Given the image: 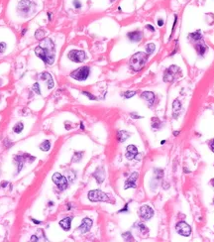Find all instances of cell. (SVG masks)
<instances>
[{
  "instance_id": "obj_45",
  "label": "cell",
  "mask_w": 214,
  "mask_h": 242,
  "mask_svg": "<svg viewBox=\"0 0 214 242\" xmlns=\"http://www.w3.org/2000/svg\"><path fill=\"white\" fill-rule=\"evenodd\" d=\"M211 185H212L213 187H214V179H212V180H211Z\"/></svg>"
},
{
  "instance_id": "obj_12",
  "label": "cell",
  "mask_w": 214,
  "mask_h": 242,
  "mask_svg": "<svg viewBox=\"0 0 214 242\" xmlns=\"http://www.w3.org/2000/svg\"><path fill=\"white\" fill-rule=\"evenodd\" d=\"M137 155H138L137 147L134 146V145H129V146H127L125 156H126V158L128 159V160H133V159L136 158Z\"/></svg>"
},
{
  "instance_id": "obj_23",
  "label": "cell",
  "mask_w": 214,
  "mask_h": 242,
  "mask_svg": "<svg viewBox=\"0 0 214 242\" xmlns=\"http://www.w3.org/2000/svg\"><path fill=\"white\" fill-rule=\"evenodd\" d=\"M135 227H137L138 229L140 230V232H141L142 234H147L149 232V229L148 228L146 227V226H145L144 224H143V223H141V222H139V223H137V224H135Z\"/></svg>"
},
{
  "instance_id": "obj_36",
  "label": "cell",
  "mask_w": 214,
  "mask_h": 242,
  "mask_svg": "<svg viewBox=\"0 0 214 242\" xmlns=\"http://www.w3.org/2000/svg\"><path fill=\"white\" fill-rule=\"evenodd\" d=\"M5 48H6L5 44H4V43H0V53L4 52V50H5Z\"/></svg>"
},
{
  "instance_id": "obj_40",
  "label": "cell",
  "mask_w": 214,
  "mask_h": 242,
  "mask_svg": "<svg viewBox=\"0 0 214 242\" xmlns=\"http://www.w3.org/2000/svg\"><path fill=\"white\" fill-rule=\"evenodd\" d=\"M38 240H39V239H38L35 235H33V236L31 237V241H38Z\"/></svg>"
},
{
  "instance_id": "obj_21",
  "label": "cell",
  "mask_w": 214,
  "mask_h": 242,
  "mask_svg": "<svg viewBox=\"0 0 214 242\" xmlns=\"http://www.w3.org/2000/svg\"><path fill=\"white\" fill-rule=\"evenodd\" d=\"M129 137H130V134H129L127 131H124V130H120V131L117 132V140L119 141L120 143L125 142V141H126Z\"/></svg>"
},
{
  "instance_id": "obj_11",
  "label": "cell",
  "mask_w": 214,
  "mask_h": 242,
  "mask_svg": "<svg viewBox=\"0 0 214 242\" xmlns=\"http://www.w3.org/2000/svg\"><path fill=\"white\" fill-rule=\"evenodd\" d=\"M92 224H93L92 219L88 218V217H85V218L82 219L81 224L79 226L77 230H79L80 233H86V232H88L89 230L91 229V227H92Z\"/></svg>"
},
{
  "instance_id": "obj_30",
  "label": "cell",
  "mask_w": 214,
  "mask_h": 242,
  "mask_svg": "<svg viewBox=\"0 0 214 242\" xmlns=\"http://www.w3.org/2000/svg\"><path fill=\"white\" fill-rule=\"evenodd\" d=\"M82 155H83V153H79V152H77V153H74L72 162H79V161H80V159H81Z\"/></svg>"
},
{
  "instance_id": "obj_8",
  "label": "cell",
  "mask_w": 214,
  "mask_h": 242,
  "mask_svg": "<svg viewBox=\"0 0 214 242\" xmlns=\"http://www.w3.org/2000/svg\"><path fill=\"white\" fill-rule=\"evenodd\" d=\"M175 230L179 235L184 237H188L191 234V227L184 221H179L175 225Z\"/></svg>"
},
{
  "instance_id": "obj_2",
  "label": "cell",
  "mask_w": 214,
  "mask_h": 242,
  "mask_svg": "<svg viewBox=\"0 0 214 242\" xmlns=\"http://www.w3.org/2000/svg\"><path fill=\"white\" fill-rule=\"evenodd\" d=\"M35 54L37 57L43 60L44 63L47 65H53L55 62V50L53 51L48 48H43L41 46H38L35 48Z\"/></svg>"
},
{
  "instance_id": "obj_24",
  "label": "cell",
  "mask_w": 214,
  "mask_h": 242,
  "mask_svg": "<svg viewBox=\"0 0 214 242\" xmlns=\"http://www.w3.org/2000/svg\"><path fill=\"white\" fill-rule=\"evenodd\" d=\"M40 149H41L42 151H44V152L49 151V150L51 149V143H50V141H49V140L44 141V142L42 143L41 145H40Z\"/></svg>"
},
{
  "instance_id": "obj_27",
  "label": "cell",
  "mask_w": 214,
  "mask_h": 242,
  "mask_svg": "<svg viewBox=\"0 0 214 242\" xmlns=\"http://www.w3.org/2000/svg\"><path fill=\"white\" fill-rule=\"evenodd\" d=\"M160 121L159 118L157 117L152 118V127H154L155 129H158L160 128Z\"/></svg>"
},
{
  "instance_id": "obj_42",
  "label": "cell",
  "mask_w": 214,
  "mask_h": 242,
  "mask_svg": "<svg viewBox=\"0 0 214 242\" xmlns=\"http://www.w3.org/2000/svg\"><path fill=\"white\" fill-rule=\"evenodd\" d=\"M32 220L34 221V223H36V224H40V223H41V221H39V220H36V219H34V218H32Z\"/></svg>"
},
{
  "instance_id": "obj_47",
  "label": "cell",
  "mask_w": 214,
  "mask_h": 242,
  "mask_svg": "<svg viewBox=\"0 0 214 242\" xmlns=\"http://www.w3.org/2000/svg\"><path fill=\"white\" fill-rule=\"evenodd\" d=\"M213 203H214V199H213Z\"/></svg>"
},
{
  "instance_id": "obj_32",
  "label": "cell",
  "mask_w": 214,
  "mask_h": 242,
  "mask_svg": "<svg viewBox=\"0 0 214 242\" xmlns=\"http://www.w3.org/2000/svg\"><path fill=\"white\" fill-rule=\"evenodd\" d=\"M33 90L35 91L37 94H41V90H40V86H39V84L38 82H36V84H33Z\"/></svg>"
},
{
  "instance_id": "obj_35",
  "label": "cell",
  "mask_w": 214,
  "mask_h": 242,
  "mask_svg": "<svg viewBox=\"0 0 214 242\" xmlns=\"http://www.w3.org/2000/svg\"><path fill=\"white\" fill-rule=\"evenodd\" d=\"M73 6H74L77 9H79V8H81V3H80L79 0H74V1H73Z\"/></svg>"
},
{
  "instance_id": "obj_16",
  "label": "cell",
  "mask_w": 214,
  "mask_h": 242,
  "mask_svg": "<svg viewBox=\"0 0 214 242\" xmlns=\"http://www.w3.org/2000/svg\"><path fill=\"white\" fill-rule=\"evenodd\" d=\"M127 37L131 42H140L142 40V32L140 31H133L127 34Z\"/></svg>"
},
{
  "instance_id": "obj_34",
  "label": "cell",
  "mask_w": 214,
  "mask_h": 242,
  "mask_svg": "<svg viewBox=\"0 0 214 242\" xmlns=\"http://www.w3.org/2000/svg\"><path fill=\"white\" fill-rule=\"evenodd\" d=\"M82 94L86 95L89 98V99H91V100H95V99H96V97H95V96H93L92 94H91V93H89V92H86V91H83V92H82Z\"/></svg>"
},
{
  "instance_id": "obj_22",
  "label": "cell",
  "mask_w": 214,
  "mask_h": 242,
  "mask_svg": "<svg viewBox=\"0 0 214 242\" xmlns=\"http://www.w3.org/2000/svg\"><path fill=\"white\" fill-rule=\"evenodd\" d=\"M189 38H190L192 41H200L202 36H201L200 31H196V32H193V33H191V34H189Z\"/></svg>"
},
{
  "instance_id": "obj_18",
  "label": "cell",
  "mask_w": 214,
  "mask_h": 242,
  "mask_svg": "<svg viewBox=\"0 0 214 242\" xmlns=\"http://www.w3.org/2000/svg\"><path fill=\"white\" fill-rule=\"evenodd\" d=\"M30 3H29L28 0H23L22 2H20L19 4V11H21L22 13H24V14H27V13L30 11Z\"/></svg>"
},
{
  "instance_id": "obj_14",
  "label": "cell",
  "mask_w": 214,
  "mask_h": 242,
  "mask_svg": "<svg viewBox=\"0 0 214 242\" xmlns=\"http://www.w3.org/2000/svg\"><path fill=\"white\" fill-rule=\"evenodd\" d=\"M181 107H182V105L178 99H175V101H173V118L177 119V118L178 117V115H179L180 112H181Z\"/></svg>"
},
{
  "instance_id": "obj_3",
  "label": "cell",
  "mask_w": 214,
  "mask_h": 242,
  "mask_svg": "<svg viewBox=\"0 0 214 242\" xmlns=\"http://www.w3.org/2000/svg\"><path fill=\"white\" fill-rule=\"evenodd\" d=\"M87 198L90 201L97 203V201H105V203H112V201L109 198L108 194L100 190H89L87 194Z\"/></svg>"
},
{
  "instance_id": "obj_43",
  "label": "cell",
  "mask_w": 214,
  "mask_h": 242,
  "mask_svg": "<svg viewBox=\"0 0 214 242\" xmlns=\"http://www.w3.org/2000/svg\"><path fill=\"white\" fill-rule=\"evenodd\" d=\"M6 186H7V181H3V183L1 184V187H2V188L6 187Z\"/></svg>"
},
{
  "instance_id": "obj_20",
  "label": "cell",
  "mask_w": 214,
  "mask_h": 242,
  "mask_svg": "<svg viewBox=\"0 0 214 242\" xmlns=\"http://www.w3.org/2000/svg\"><path fill=\"white\" fill-rule=\"evenodd\" d=\"M41 78L44 80H47V84H48V87L49 88H53L54 87V80L52 77V75H50L49 73H43L41 75Z\"/></svg>"
},
{
  "instance_id": "obj_1",
  "label": "cell",
  "mask_w": 214,
  "mask_h": 242,
  "mask_svg": "<svg viewBox=\"0 0 214 242\" xmlns=\"http://www.w3.org/2000/svg\"><path fill=\"white\" fill-rule=\"evenodd\" d=\"M148 54L144 52H138L134 54L132 58L130 59V68L134 71H139L144 68L146 65L147 60H148Z\"/></svg>"
},
{
  "instance_id": "obj_13",
  "label": "cell",
  "mask_w": 214,
  "mask_h": 242,
  "mask_svg": "<svg viewBox=\"0 0 214 242\" xmlns=\"http://www.w3.org/2000/svg\"><path fill=\"white\" fill-rule=\"evenodd\" d=\"M141 97L148 102L149 106H152V105L154 104V102H155V100H156V96L153 92H152V91H144V92H142Z\"/></svg>"
},
{
  "instance_id": "obj_7",
  "label": "cell",
  "mask_w": 214,
  "mask_h": 242,
  "mask_svg": "<svg viewBox=\"0 0 214 242\" xmlns=\"http://www.w3.org/2000/svg\"><path fill=\"white\" fill-rule=\"evenodd\" d=\"M68 58L74 63H82L86 59V54L81 50H71L68 53Z\"/></svg>"
},
{
  "instance_id": "obj_46",
  "label": "cell",
  "mask_w": 214,
  "mask_h": 242,
  "mask_svg": "<svg viewBox=\"0 0 214 242\" xmlns=\"http://www.w3.org/2000/svg\"><path fill=\"white\" fill-rule=\"evenodd\" d=\"M80 126H81V129H84V127H83V124H82V123H81V124H80Z\"/></svg>"
},
{
  "instance_id": "obj_29",
  "label": "cell",
  "mask_w": 214,
  "mask_h": 242,
  "mask_svg": "<svg viewBox=\"0 0 214 242\" xmlns=\"http://www.w3.org/2000/svg\"><path fill=\"white\" fill-rule=\"evenodd\" d=\"M44 36H45V32H44L43 30H38L37 32H36V34H35V37L37 38L38 40L43 39Z\"/></svg>"
},
{
  "instance_id": "obj_9",
  "label": "cell",
  "mask_w": 214,
  "mask_h": 242,
  "mask_svg": "<svg viewBox=\"0 0 214 242\" xmlns=\"http://www.w3.org/2000/svg\"><path fill=\"white\" fill-rule=\"evenodd\" d=\"M139 215L144 220H149L154 216V210L150 205H144L140 207L139 209Z\"/></svg>"
},
{
  "instance_id": "obj_15",
  "label": "cell",
  "mask_w": 214,
  "mask_h": 242,
  "mask_svg": "<svg viewBox=\"0 0 214 242\" xmlns=\"http://www.w3.org/2000/svg\"><path fill=\"white\" fill-rule=\"evenodd\" d=\"M92 176L94 177V179L96 180V181L98 184H101L102 181H104V178H105V174H104V170L102 168H97L95 170V172L92 174Z\"/></svg>"
},
{
  "instance_id": "obj_39",
  "label": "cell",
  "mask_w": 214,
  "mask_h": 242,
  "mask_svg": "<svg viewBox=\"0 0 214 242\" xmlns=\"http://www.w3.org/2000/svg\"><path fill=\"white\" fill-rule=\"evenodd\" d=\"M209 146H210V149H211V151H212L213 153H214V139H213V140H212V141H211V142H210V145H209Z\"/></svg>"
},
{
  "instance_id": "obj_44",
  "label": "cell",
  "mask_w": 214,
  "mask_h": 242,
  "mask_svg": "<svg viewBox=\"0 0 214 242\" xmlns=\"http://www.w3.org/2000/svg\"><path fill=\"white\" fill-rule=\"evenodd\" d=\"M178 133H179V131H177V132H173V135H175V136H177V134H178Z\"/></svg>"
},
{
  "instance_id": "obj_28",
  "label": "cell",
  "mask_w": 214,
  "mask_h": 242,
  "mask_svg": "<svg viewBox=\"0 0 214 242\" xmlns=\"http://www.w3.org/2000/svg\"><path fill=\"white\" fill-rule=\"evenodd\" d=\"M122 236H123V238H124V240H126V241H132L133 240V237H132V235H131V232H125V233L122 234Z\"/></svg>"
},
{
  "instance_id": "obj_19",
  "label": "cell",
  "mask_w": 214,
  "mask_h": 242,
  "mask_svg": "<svg viewBox=\"0 0 214 242\" xmlns=\"http://www.w3.org/2000/svg\"><path fill=\"white\" fill-rule=\"evenodd\" d=\"M197 42L198 43L195 45V49H196V51H197V54L199 56H203L207 50V47L205 46V44L201 41V40H200V41H197Z\"/></svg>"
},
{
  "instance_id": "obj_10",
  "label": "cell",
  "mask_w": 214,
  "mask_h": 242,
  "mask_svg": "<svg viewBox=\"0 0 214 242\" xmlns=\"http://www.w3.org/2000/svg\"><path fill=\"white\" fill-rule=\"evenodd\" d=\"M138 178H139V173H137V172H134V173L131 174L130 177H129V178L127 179V181H125L124 189L127 190V189H130V188L136 189V188H137Z\"/></svg>"
},
{
  "instance_id": "obj_38",
  "label": "cell",
  "mask_w": 214,
  "mask_h": 242,
  "mask_svg": "<svg viewBox=\"0 0 214 242\" xmlns=\"http://www.w3.org/2000/svg\"><path fill=\"white\" fill-rule=\"evenodd\" d=\"M146 28L149 29V30H150L151 32H155V28H154V27L152 26V25H149V24H148V25L146 26Z\"/></svg>"
},
{
  "instance_id": "obj_17",
  "label": "cell",
  "mask_w": 214,
  "mask_h": 242,
  "mask_svg": "<svg viewBox=\"0 0 214 242\" xmlns=\"http://www.w3.org/2000/svg\"><path fill=\"white\" fill-rule=\"evenodd\" d=\"M60 226L64 230H66V231H68V230L70 229V226H71V218L70 217H66V218L62 219L61 221L59 222Z\"/></svg>"
},
{
  "instance_id": "obj_4",
  "label": "cell",
  "mask_w": 214,
  "mask_h": 242,
  "mask_svg": "<svg viewBox=\"0 0 214 242\" xmlns=\"http://www.w3.org/2000/svg\"><path fill=\"white\" fill-rule=\"evenodd\" d=\"M181 75V69L178 68L177 66H171L169 69H166L164 73V80L166 82H171L175 80L178 77Z\"/></svg>"
},
{
  "instance_id": "obj_25",
  "label": "cell",
  "mask_w": 214,
  "mask_h": 242,
  "mask_svg": "<svg viewBox=\"0 0 214 242\" xmlns=\"http://www.w3.org/2000/svg\"><path fill=\"white\" fill-rule=\"evenodd\" d=\"M24 128V124L22 122H18L14 127H13V131L16 134H20L22 132V130Z\"/></svg>"
},
{
  "instance_id": "obj_33",
  "label": "cell",
  "mask_w": 214,
  "mask_h": 242,
  "mask_svg": "<svg viewBox=\"0 0 214 242\" xmlns=\"http://www.w3.org/2000/svg\"><path fill=\"white\" fill-rule=\"evenodd\" d=\"M134 95H136V91H126V92L124 93L125 98H131V97H133Z\"/></svg>"
},
{
  "instance_id": "obj_37",
  "label": "cell",
  "mask_w": 214,
  "mask_h": 242,
  "mask_svg": "<svg viewBox=\"0 0 214 242\" xmlns=\"http://www.w3.org/2000/svg\"><path fill=\"white\" fill-rule=\"evenodd\" d=\"M158 26H159V27L164 26V20H163V19H158Z\"/></svg>"
},
{
  "instance_id": "obj_41",
  "label": "cell",
  "mask_w": 214,
  "mask_h": 242,
  "mask_svg": "<svg viewBox=\"0 0 214 242\" xmlns=\"http://www.w3.org/2000/svg\"><path fill=\"white\" fill-rule=\"evenodd\" d=\"M127 209H128V205H125V207L123 208V209H121V210H120V211H119V212H123V211H127Z\"/></svg>"
},
{
  "instance_id": "obj_6",
  "label": "cell",
  "mask_w": 214,
  "mask_h": 242,
  "mask_svg": "<svg viewBox=\"0 0 214 242\" xmlns=\"http://www.w3.org/2000/svg\"><path fill=\"white\" fill-rule=\"evenodd\" d=\"M52 180H53L54 183H55V185L59 188L60 190H64L68 186V180H66V177L62 176V175H61V174H59V173L54 174L53 177H52Z\"/></svg>"
},
{
  "instance_id": "obj_5",
  "label": "cell",
  "mask_w": 214,
  "mask_h": 242,
  "mask_svg": "<svg viewBox=\"0 0 214 242\" xmlns=\"http://www.w3.org/2000/svg\"><path fill=\"white\" fill-rule=\"evenodd\" d=\"M89 73H90V69L88 67H80L70 73V77L77 80H85L88 77Z\"/></svg>"
},
{
  "instance_id": "obj_26",
  "label": "cell",
  "mask_w": 214,
  "mask_h": 242,
  "mask_svg": "<svg viewBox=\"0 0 214 242\" xmlns=\"http://www.w3.org/2000/svg\"><path fill=\"white\" fill-rule=\"evenodd\" d=\"M155 49H156L155 44L149 43V44L146 45V52L148 55H151V54H153L154 52H155Z\"/></svg>"
},
{
  "instance_id": "obj_31",
  "label": "cell",
  "mask_w": 214,
  "mask_h": 242,
  "mask_svg": "<svg viewBox=\"0 0 214 242\" xmlns=\"http://www.w3.org/2000/svg\"><path fill=\"white\" fill-rule=\"evenodd\" d=\"M155 174H156V177H157L158 180H160V179L163 178V175H164V172H163V170L157 169V170L155 171Z\"/></svg>"
}]
</instances>
